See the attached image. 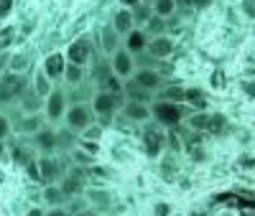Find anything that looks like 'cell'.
I'll return each mask as SVG.
<instances>
[{
	"instance_id": "6da1fadb",
	"label": "cell",
	"mask_w": 255,
	"mask_h": 216,
	"mask_svg": "<svg viewBox=\"0 0 255 216\" xmlns=\"http://www.w3.org/2000/svg\"><path fill=\"white\" fill-rule=\"evenodd\" d=\"M64 125H67L72 133H84L90 125H95V112L87 102H74L67 107V115H64Z\"/></svg>"
},
{
	"instance_id": "c3c4849f",
	"label": "cell",
	"mask_w": 255,
	"mask_h": 216,
	"mask_svg": "<svg viewBox=\"0 0 255 216\" xmlns=\"http://www.w3.org/2000/svg\"><path fill=\"white\" fill-rule=\"evenodd\" d=\"M0 31H3V28H0Z\"/></svg>"
},
{
	"instance_id": "83f0119b",
	"label": "cell",
	"mask_w": 255,
	"mask_h": 216,
	"mask_svg": "<svg viewBox=\"0 0 255 216\" xmlns=\"http://www.w3.org/2000/svg\"><path fill=\"white\" fill-rule=\"evenodd\" d=\"M184 94H186V89H181V86H166V89L161 92V99H163V102L181 104V102H184Z\"/></svg>"
},
{
	"instance_id": "52a82bcc",
	"label": "cell",
	"mask_w": 255,
	"mask_h": 216,
	"mask_svg": "<svg viewBox=\"0 0 255 216\" xmlns=\"http://www.w3.org/2000/svg\"><path fill=\"white\" fill-rule=\"evenodd\" d=\"M36 168H38V178L44 181L46 186H49V183H59V178L67 173V170H64V165H61V160H59V158H51V155L38 158Z\"/></svg>"
},
{
	"instance_id": "4316f807",
	"label": "cell",
	"mask_w": 255,
	"mask_h": 216,
	"mask_svg": "<svg viewBox=\"0 0 255 216\" xmlns=\"http://www.w3.org/2000/svg\"><path fill=\"white\" fill-rule=\"evenodd\" d=\"M77 145V133H72L69 127L56 130V150H72Z\"/></svg>"
},
{
	"instance_id": "3957f363",
	"label": "cell",
	"mask_w": 255,
	"mask_h": 216,
	"mask_svg": "<svg viewBox=\"0 0 255 216\" xmlns=\"http://www.w3.org/2000/svg\"><path fill=\"white\" fill-rule=\"evenodd\" d=\"M26 89V79L20 74H10L5 72L3 76H0V104H13L20 99V94H23Z\"/></svg>"
},
{
	"instance_id": "5b68a950",
	"label": "cell",
	"mask_w": 255,
	"mask_h": 216,
	"mask_svg": "<svg viewBox=\"0 0 255 216\" xmlns=\"http://www.w3.org/2000/svg\"><path fill=\"white\" fill-rule=\"evenodd\" d=\"M67 107H69L67 92H61V89L54 86V92L44 99V115H46L49 122H59V120H64V115H67Z\"/></svg>"
},
{
	"instance_id": "5bb4252c",
	"label": "cell",
	"mask_w": 255,
	"mask_h": 216,
	"mask_svg": "<svg viewBox=\"0 0 255 216\" xmlns=\"http://www.w3.org/2000/svg\"><path fill=\"white\" fill-rule=\"evenodd\" d=\"M110 26L118 31V36H128V33L135 28V23H133V10H130V8H118V10L113 13Z\"/></svg>"
},
{
	"instance_id": "7402d4cb",
	"label": "cell",
	"mask_w": 255,
	"mask_h": 216,
	"mask_svg": "<svg viewBox=\"0 0 255 216\" xmlns=\"http://www.w3.org/2000/svg\"><path fill=\"white\" fill-rule=\"evenodd\" d=\"M41 127H44V125H41V117L38 115H23V120L15 125V130H18L20 135H36Z\"/></svg>"
},
{
	"instance_id": "30bf717a",
	"label": "cell",
	"mask_w": 255,
	"mask_h": 216,
	"mask_svg": "<svg viewBox=\"0 0 255 216\" xmlns=\"http://www.w3.org/2000/svg\"><path fill=\"white\" fill-rule=\"evenodd\" d=\"M64 69H67V56L59 54V51L56 54H49L46 61H44V67H41V72L51 79V84H56L64 76Z\"/></svg>"
},
{
	"instance_id": "f6af8a7d",
	"label": "cell",
	"mask_w": 255,
	"mask_h": 216,
	"mask_svg": "<svg viewBox=\"0 0 255 216\" xmlns=\"http://www.w3.org/2000/svg\"><path fill=\"white\" fill-rule=\"evenodd\" d=\"M125 5H140V0H123Z\"/></svg>"
},
{
	"instance_id": "cb8c5ba5",
	"label": "cell",
	"mask_w": 255,
	"mask_h": 216,
	"mask_svg": "<svg viewBox=\"0 0 255 216\" xmlns=\"http://www.w3.org/2000/svg\"><path fill=\"white\" fill-rule=\"evenodd\" d=\"M143 140H145V150H148V155L156 158V155L161 153V147H163V135H161V133H156V130H148V133L143 135Z\"/></svg>"
},
{
	"instance_id": "4dcf8cb0",
	"label": "cell",
	"mask_w": 255,
	"mask_h": 216,
	"mask_svg": "<svg viewBox=\"0 0 255 216\" xmlns=\"http://www.w3.org/2000/svg\"><path fill=\"white\" fill-rule=\"evenodd\" d=\"M184 102H189L191 107H197V110H199V107H202V110L207 107V99H204V94H202L199 89H186V94H184Z\"/></svg>"
},
{
	"instance_id": "ab89813d",
	"label": "cell",
	"mask_w": 255,
	"mask_h": 216,
	"mask_svg": "<svg viewBox=\"0 0 255 216\" xmlns=\"http://www.w3.org/2000/svg\"><path fill=\"white\" fill-rule=\"evenodd\" d=\"M8 64H10V51H0V76L8 72Z\"/></svg>"
},
{
	"instance_id": "bcb514c9",
	"label": "cell",
	"mask_w": 255,
	"mask_h": 216,
	"mask_svg": "<svg viewBox=\"0 0 255 216\" xmlns=\"http://www.w3.org/2000/svg\"><path fill=\"white\" fill-rule=\"evenodd\" d=\"M3 153H5V147H3V143H0V158H3Z\"/></svg>"
},
{
	"instance_id": "e575fe53",
	"label": "cell",
	"mask_w": 255,
	"mask_h": 216,
	"mask_svg": "<svg viewBox=\"0 0 255 216\" xmlns=\"http://www.w3.org/2000/svg\"><path fill=\"white\" fill-rule=\"evenodd\" d=\"M100 133H102V127H100V125H97V127H95V125H90V127L79 135V138H82V140H97V138H100Z\"/></svg>"
},
{
	"instance_id": "d590c367",
	"label": "cell",
	"mask_w": 255,
	"mask_h": 216,
	"mask_svg": "<svg viewBox=\"0 0 255 216\" xmlns=\"http://www.w3.org/2000/svg\"><path fill=\"white\" fill-rule=\"evenodd\" d=\"M8 135H10V120L5 115H0V143H3Z\"/></svg>"
},
{
	"instance_id": "8992f818",
	"label": "cell",
	"mask_w": 255,
	"mask_h": 216,
	"mask_svg": "<svg viewBox=\"0 0 255 216\" xmlns=\"http://www.w3.org/2000/svg\"><path fill=\"white\" fill-rule=\"evenodd\" d=\"M110 69L113 74L120 79V81H128L133 74H135V61H133V54H128L125 49H118L113 56H110Z\"/></svg>"
},
{
	"instance_id": "44dd1931",
	"label": "cell",
	"mask_w": 255,
	"mask_h": 216,
	"mask_svg": "<svg viewBox=\"0 0 255 216\" xmlns=\"http://www.w3.org/2000/svg\"><path fill=\"white\" fill-rule=\"evenodd\" d=\"M18 102H20V107H23V112H28V115H36V112H38V107L44 104V99H41L33 89H28V86L23 89V94H20Z\"/></svg>"
},
{
	"instance_id": "f1b7e54d",
	"label": "cell",
	"mask_w": 255,
	"mask_h": 216,
	"mask_svg": "<svg viewBox=\"0 0 255 216\" xmlns=\"http://www.w3.org/2000/svg\"><path fill=\"white\" fill-rule=\"evenodd\" d=\"M151 15H153L151 5L140 3V5H135V10H133V23H135V26H145V23H148V18H151Z\"/></svg>"
},
{
	"instance_id": "ee69618b",
	"label": "cell",
	"mask_w": 255,
	"mask_h": 216,
	"mask_svg": "<svg viewBox=\"0 0 255 216\" xmlns=\"http://www.w3.org/2000/svg\"><path fill=\"white\" fill-rule=\"evenodd\" d=\"M74 216H97V211H95V209H84V211H79V214H74Z\"/></svg>"
},
{
	"instance_id": "277c9868",
	"label": "cell",
	"mask_w": 255,
	"mask_h": 216,
	"mask_svg": "<svg viewBox=\"0 0 255 216\" xmlns=\"http://www.w3.org/2000/svg\"><path fill=\"white\" fill-rule=\"evenodd\" d=\"M151 117H156L161 125L166 127H174L184 120V112H181V107L174 104V102H163V99H156L151 104Z\"/></svg>"
},
{
	"instance_id": "60d3db41",
	"label": "cell",
	"mask_w": 255,
	"mask_h": 216,
	"mask_svg": "<svg viewBox=\"0 0 255 216\" xmlns=\"http://www.w3.org/2000/svg\"><path fill=\"white\" fill-rule=\"evenodd\" d=\"M222 125H225V120H222V117H209V122H207V127H209V130H220Z\"/></svg>"
},
{
	"instance_id": "2e32d148",
	"label": "cell",
	"mask_w": 255,
	"mask_h": 216,
	"mask_svg": "<svg viewBox=\"0 0 255 216\" xmlns=\"http://www.w3.org/2000/svg\"><path fill=\"white\" fill-rule=\"evenodd\" d=\"M128 54H133V56H138V54H143L145 49H148V33L143 31V28H133L130 33L125 36V46H123Z\"/></svg>"
},
{
	"instance_id": "484cf974",
	"label": "cell",
	"mask_w": 255,
	"mask_h": 216,
	"mask_svg": "<svg viewBox=\"0 0 255 216\" xmlns=\"http://www.w3.org/2000/svg\"><path fill=\"white\" fill-rule=\"evenodd\" d=\"M151 10H153V15H158V18L166 20V18H171L176 13V0H153Z\"/></svg>"
},
{
	"instance_id": "7bdbcfd3",
	"label": "cell",
	"mask_w": 255,
	"mask_h": 216,
	"mask_svg": "<svg viewBox=\"0 0 255 216\" xmlns=\"http://www.w3.org/2000/svg\"><path fill=\"white\" fill-rule=\"evenodd\" d=\"M179 5H199V0H176V8Z\"/></svg>"
},
{
	"instance_id": "4fadbf2b",
	"label": "cell",
	"mask_w": 255,
	"mask_h": 216,
	"mask_svg": "<svg viewBox=\"0 0 255 216\" xmlns=\"http://www.w3.org/2000/svg\"><path fill=\"white\" fill-rule=\"evenodd\" d=\"M59 188H61V193L67 199H74V196H79L82 193V176H79V170H69V173H64V176L59 178Z\"/></svg>"
},
{
	"instance_id": "ba28073f",
	"label": "cell",
	"mask_w": 255,
	"mask_h": 216,
	"mask_svg": "<svg viewBox=\"0 0 255 216\" xmlns=\"http://www.w3.org/2000/svg\"><path fill=\"white\" fill-rule=\"evenodd\" d=\"M92 43L87 38H77L72 46L67 49V64H77V67H87V64L92 61Z\"/></svg>"
},
{
	"instance_id": "7c38bea8",
	"label": "cell",
	"mask_w": 255,
	"mask_h": 216,
	"mask_svg": "<svg viewBox=\"0 0 255 216\" xmlns=\"http://www.w3.org/2000/svg\"><path fill=\"white\" fill-rule=\"evenodd\" d=\"M148 54H151L156 61L158 59H168L174 54V41L168 38V36H156V38H148Z\"/></svg>"
},
{
	"instance_id": "1f68e13d",
	"label": "cell",
	"mask_w": 255,
	"mask_h": 216,
	"mask_svg": "<svg viewBox=\"0 0 255 216\" xmlns=\"http://www.w3.org/2000/svg\"><path fill=\"white\" fill-rule=\"evenodd\" d=\"M72 160H74L77 165H84V168H87V165H92V163H95V155H90L87 150L77 147V150H72Z\"/></svg>"
},
{
	"instance_id": "ac0fdd59",
	"label": "cell",
	"mask_w": 255,
	"mask_h": 216,
	"mask_svg": "<svg viewBox=\"0 0 255 216\" xmlns=\"http://www.w3.org/2000/svg\"><path fill=\"white\" fill-rule=\"evenodd\" d=\"M41 199H44L46 209H51V206H67V201H69V199L61 193L59 183H49V186H44V191H41Z\"/></svg>"
},
{
	"instance_id": "8d00e7d4",
	"label": "cell",
	"mask_w": 255,
	"mask_h": 216,
	"mask_svg": "<svg viewBox=\"0 0 255 216\" xmlns=\"http://www.w3.org/2000/svg\"><path fill=\"white\" fill-rule=\"evenodd\" d=\"M189 122H191V127H194V130H204L207 122H209V115H194Z\"/></svg>"
},
{
	"instance_id": "8fae6325",
	"label": "cell",
	"mask_w": 255,
	"mask_h": 216,
	"mask_svg": "<svg viewBox=\"0 0 255 216\" xmlns=\"http://www.w3.org/2000/svg\"><path fill=\"white\" fill-rule=\"evenodd\" d=\"M130 81H135L140 89H145V92H156L158 86H161V74L156 72V69H135V74L130 76Z\"/></svg>"
},
{
	"instance_id": "603a6c76",
	"label": "cell",
	"mask_w": 255,
	"mask_h": 216,
	"mask_svg": "<svg viewBox=\"0 0 255 216\" xmlns=\"http://www.w3.org/2000/svg\"><path fill=\"white\" fill-rule=\"evenodd\" d=\"M28 69H31V56L28 54H10V64H8L10 74H20V76H23Z\"/></svg>"
},
{
	"instance_id": "7a4b0ae2",
	"label": "cell",
	"mask_w": 255,
	"mask_h": 216,
	"mask_svg": "<svg viewBox=\"0 0 255 216\" xmlns=\"http://www.w3.org/2000/svg\"><path fill=\"white\" fill-rule=\"evenodd\" d=\"M90 107H92L95 117L100 120V125H110L113 122V115L118 110V97L110 94V92H95Z\"/></svg>"
},
{
	"instance_id": "b9f144b4",
	"label": "cell",
	"mask_w": 255,
	"mask_h": 216,
	"mask_svg": "<svg viewBox=\"0 0 255 216\" xmlns=\"http://www.w3.org/2000/svg\"><path fill=\"white\" fill-rule=\"evenodd\" d=\"M26 216H44V209H38V206H31L26 211Z\"/></svg>"
},
{
	"instance_id": "7dc6e473",
	"label": "cell",
	"mask_w": 255,
	"mask_h": 216,
	"mask_svg": "<svg viewBox=\"0 0 255 216\" xmlns=\"http://www.w3.org/2000/svg\"><path fill=\"white\" fill-rule=\"evenodd\" d=\"M140 3H145V5H151V3H153V0H140Z\"/></svg>"
},
{
	"instance_id": "e0dca14e",
	"label": "cell",
	"mask_w": 255,
	"mask_h": 216,
	"mask_svg": "<svg viewBox=\"0 0 255 216\" xmlns=\"http://www.w3.org/2000/svg\"><path fill=\"white\" fill-rule=\"evenodd\" d=\"M100 49H102V54H108V56H113L120 49V36H118V31L110 23L105 26L102 33H100Z\"/></svg>"
},
{
	"instance_id": "d6986e66",
	"label": "cell",
	"mask_w": 255,
	"mask_h": 216,
	"mask_svg": "<svg viewBox=\"0 0 255 216\" xmlns=\"http://www.w3.org/2000/svg\"><path fill=\"white\" fill-rule=\"evenodd\" d=\"M123 92L128 94V99H130V102H140V104H151V102H153V94L145 92V89H140V86H138L135 81H130V79L123 84Z\"/></svg>"
},
{
	"instance_id": "f35d334b",
	"label": "cell",
	"mask_w": 255,
	"mask_h": 216,
	"mask_svg": "<svg viewBox=\"0 0 255 216\" xmlns=\"http://www.w3.org/2000/svg\"><path fill=\"white\" fill-rule=\"evenodd\" d=\"M44 216H72V214L67 211V206H51L44 211Z\"/></svg>"
},
{
	"instance_id": "836d02e7",
	"label": "cell",
	"mask_w": 255,
	"mask_h": 216,
	"mask_svg": "<svg viewBox=\"0 0 255 216\" xmlns=\"http://www.w3.org/2000/svg\"><path fill=\"white\" fill-rule=\"evenodd\" d=\"M87 204H92V206H108L110 204V199H108V193H105V191H90V201Z\"/></svg>"
},
{
	"instance_id": "f546056e",
	"label": "cell",
	"mask_w": 255,
	"mask_h": 216,
	"mask_svg": "<svg viewBox=\"0 0 255 216\" xmlns=\"http://www.w3.org/2000/svg\"><path fill=\"white\" fill-rule=\"evenodd\" d=\"M143 31H145V33H156V36H161V33L166 31V20L158 18V15H151V18H148V23L143 26Z\"/></svg>"
},
{
	"instance_id": "d4e9b609",
	"label": "cell",
	"mask_w": 255,
	"mask_h": 216,
	"mask_svg": "<svg viewBox=\"0 0 255 216\" xmlns=\"http://www.w3.org/2000/svg\"><path fill=\"white\" fill-rule=\"evenodd\" d=\"M64 81H67L69 86H77L79 84H84V67H77V64H67V69H64V76H61Z\"/></svg>"
},
{
	"instance_id": "9a60e30c",
	"label": "cell",
	"mask_w": 255,
	"mask_h": 216,
	"mask_svg": "<svg viewBox=\"0 0 255 216\" xmlns=\"http://www.w3.org/2000/svg\"><path fill=\"white\" fill-rule=\"evenodd\" d=\"M33 145H36L44 155L56 153V130H51V127H41L38 133L33 135Z\"/></svg>"
},
{
	"instance_id": "ffe728a7",
	"label": "cell",
	"mask_w": 255,
	"mask_h": 216,
	"mask_svg": "<svg viewBox=\"0 0 255 216\" xmlns=\"http://www.w3.org/2000/svg\"><path fill=\"white\" fill-rule=\"evenodd\" d=\"M31 89H33V92H36L41 99H46V97L54 92V84H51V79H49L44 72L38 69V72L33 74V84H31Z\"/></svg>"
},
{
	"instance_id": "74e56055",
	"label": "cell",
	"mask_w": 255,
	"mask_h": 216,
	"mask_svg": "<svg viewBox=\"0 0 255 216\" xmlns=\"http://www.w3.org/2000/svg\"><path fill=\"white\" fill-rule=\"evenodd\" d=\"M13 3H15V0H0V20L10 15V10H13Z\"/></svg>"
},
{
	"instance_id": "9c48e42d",
	"label": "cell",
	"mask_w": 255,
	"mask_h": 216,
	"mask_svg": "<svg viewBox=\"0 0 255 216\" xmlns=\"http://www.w3.org/2000/svg\"><path fill=\"white\" fill-rule=\"evenodd\" d=\"M123 117L128 122H135V125H145L151 120V104H140V102H130L128 99L123 104Z\"/></svg>"
},
{
	"instance_id": "d6a6232c",
	"label": "cell",
	"mask_w": 255,
	"mask_h": 216,
	"mask_svg": "<svg viewBox=\"0 0 255 216\" xmlns=\"http://www.w3.org/2000/svg\"><path fill=\"white\" fill-rule=\"evenodd\" d=\"M108 76H113V69H110V61H100L97 64V69H95V81H97V86L108 79Z\"/></svg>"
}]
</instances>
